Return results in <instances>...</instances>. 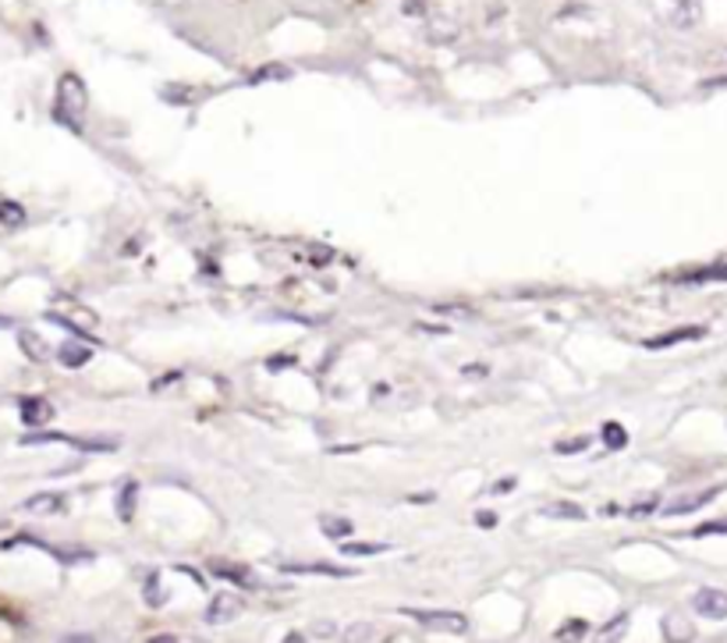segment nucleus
<instances>
[{
    "instance_id": "f257e3e1",
    "label": "nucleus",
    "mask_w": 727,
    "mask_h": 643,
    "mask_svg": "<svg viewBox=\"0 0 727 643\" xmlns=\"http://www.w3.org/2000/svg\"><path fill=\"white\" fill-rule=\"evenodd\" d=\"M86 103H89V97H86V86H82V79L79 75H60V82H57V103H54V117L60 125H71L75 132L82 128V114H86Z\"/></svg>"
},
{
    "instance_id": "f03ea898",
    "label": "nucleus",
    "mask_w": 727,
    "mask_h": 643,
    "mask_svg": "<svg viewBox=\"0 0 727 643\" xmlns=\"http://www.w3.org/2000/svg\"><path fill=\"white\" fill-rule=\"evenodd\" d=\"M405 616L416 619V622H422V625H427V630H433V633H454V636L468 633V619L462 616V611H419V608H405Z\"/></svg>"
},
{
    "instance_id": "7ed1b4c3",
    "label": "nucleus",
    "mask_w": 727,
    "mask_h": 643,
    "mask_svg": "<svg viewBox=\"0 0 727 643\" xmlns=\"http://www.w3.org/2000/svg\"><path fill=\"white\" fill-rule=\"evenodd\" d=\"M692 608L700 611L703 619L720 622V619H727V594H724V590H714V587H703V590H695Z\"/></svg>"
},
{
    "instance_id": "20e7f679",
    "label": "nucleus",
    "mask_w": 727,
    "mask_h": 643,
    "mask_svg": "<svg viewBox=\"0 0 727 643\" xmlns=\"http://www.w3.org/2000/svg\"><path fill=\"white\" fill-rule=\"evenodd\" d=\"M235 616H241V597H235V594H220V597H214V605L206 608V622H214V625L231 622Z\"/></svg>"
},
{
    "instance_id": "39448f33",
    "label": "nucleus",
    "mask_w": 727,
    "mask_h": 643,
    "mask_svg": "<svg viewBox=\"0 0 727 643\" xmlns=\"http://www.w3.org/2000/svg\"><path fill=\"white\" fill-rule=\"evenodd\" d=\"M54 416V406L47 398H22V420L25 427H43Z\"/></svg>"
},
{
    "instance_id": "423d86ee",
    "label": "nucleus",
    "mask_w": 727,
    "mask_h": 643,
    "mask_svg": "<svg viewBox=\"0 0 727 643\" xmlns=\"http://www.w3.org/2000/svg\"><path fill=\"white\" fill-rule=\"evenodd\" d=\"M57 359H60L65 366H71V370H79V366L89 363V359H93V349L82 346V341H65V346L57 349Z\"/></svg>"
},
{
    "instance_id": "0eeeda50",
    "label": "nucleus",
    "mask_w": 727,
    "mask_h": 643,
    "mask_svg": "<svg viewBox=\"0 0 727 643\" xmlns=\"http://www.w3.org/2000/svg\"><path fill=\"white\" fill-rule=\"evenodd\" d=\"M19 346L29 359H33V363H47L50 359V346L36 331H19Z\"/></svg>"
},
{
    "instance_id": "6e6552de",
    "label": "nucleus",
    "mask_w": 727,
    "mask_h": 643,
    "mask_svg": "<svg viewBox=\"0 0 727 643\" xmlns=\"http://www.w3.org/2000/svg\"><path fill=\"white\" fill-rule=\"evenodd\" d=\"M717 498V490H700V495H692V498H678V501H671L668 508H663V516H685V512H695L700 505H706V501H714Z\"/></svg>"
},
{
    "instance_id": "1a4fd4ad",
    "label": "nucleus",
    "mask_w": 727,
    "mask_h": 643,
    "mask_svg": "<svg viewBox=\"0 0 727 643\" xmlns=\"http://www.w3.org/2000/svg\"><path fill=\"white\" fill-rule=\"evenodd\" d=\"M663 636H668V643H689L695 636V630H692V622H685L671 611V616L663 619Z\"/></svg>"
},
{
    "instance_id": "9d476101",
    "label": "nucleus",
    "mask_w": 727,
    "mask_h": 643,
    "mask_svg": "<svg viewBox=\"0 0 727 643\" xmlns=\"http://www.w3.org/2000/svg\"><path fill=\"white\" fill-rule=\"evenodd\" d=\"M700 335H703L700 327H685V331H668V335H660V338H649L646 349H668V346H678V341H692V338H700Z\"/></svg>"
},
{
    "instance_id": "9b49d317",
    "label": "nucleus",
    "mask_w": 727,
    "mask_h": 643,
    "mask_svg": "<svg viewBox=\"0 0 727 643\" xmlns=\"http://www.w3.org/2000/svg\"><path fill=\"white\" fill-rule=\"evenodd\" d=\"M209 569H214L220 579H235V583H241V587H255V576L246 573V569H238V565H231V562H214Z\"/></svg>"
},
{
    "instance_id": "f8f14e48",
    "label": "nucleus",
    "mask_w": 727,
    "mask_h": 643,
    "mask_svg": "<svg viewBox=\"0 0 727 643\" xmlns=\"http://www.w3.org/2000/svg\"><path fill=\"white\" fill-rule=\"evenodd\" d=\"M284 573H323V576H352V569H338V565H323V562H313V565H281Z\"/></svg>"
},
{
    "instance_id": "ddd939ff",
    "label": "nucleus",
    "mask_w": 727,
    "mask_h": 643,
    "mask_svg": "<svg viewBox=\"0 0 727 643\" xmlns=\"http://www.w3.org/2000/svg\"><path fill=\"white\" fill-rule=\"evenodd\" d=\"M0 224H4V228H22V224H25V206L4 200V203H0Z\"/></svg>"
},
{
    "instance_id": "4468645a",
    "label": "nucleus",
    "mask_w": 727,
    "mask_h": 643,
    "mask_svg": "<svg viewBox=\"0 0 727 643\" xmlns=\"http://www.w3.org/2000/svg\"><path fill=\"white\" fill-rule=\"evenodd\" d=\"M25 508L29 512H60V508H65V498L60 495H36V498L25 501Z\"/></svg>"
},
{
    "instance_id": "2eb2a0df",
    "label": "nucleus",
    "mask_w": 727,
    "mask_h": 643,
    "mask_svg": "<svg viewBox=\"0 0 727 643\" xmlns=\"http://www.w3.org/2000/svg\"><path fill=\"white\" fill-rule=\"evenodd\" d=\"M543 516H550V519H586L582 508H579V505H571V501L547 505V508H543Z\"/></svg>"
},
{
    "instance_id": "dca6fc26",
    "label": "nucleus",
    "mask_w": 727,
    "mask_h": 643,
    "mask_svg": "<svg viewBox=\"0 0 727 643\" xmlns=\"http://www.w3.org/2000/svg\"><path fill=\"white\" fill-rule=\"evenodd\" d=\"M681 281H727V260L724 263H714V267H703V271H692Z\"/></svg>"
},
{
    "instance_id": "f3484780",
    "label": "nucleus",
    "mask_w": 727,
    "mask_h": 643,
    "mask_svg": "<svg viewBox=\"0 0 727 643\" xmlns=\"http://www.w3.org/2000/svg\"><path fill=\"white\" fill-rule=\"evenodd\" d=\"M625 630H628V616H617V619H611L607 630L597 636V643H617L621 636H625Z\"/></svg>"
},
{
    "instance_id": "a211bd4d",
    "label": "nucleus",
    "mask_w": 727,
    "mask_h": 643,
    "mask_svg": "<svg viewBox=\"0 0 727 643\" xmlns=\"http://www.w3.org/2000/svg\"><path fill=\"white\" fill-rule=\"evenodd\" d=\"M320 527H323L327 537H348V533H352V522H348V519H334V516H323Z\"/></svg>"
},
{
    "instance_id": "6ab92c4d",
    "label": "nucleus",
    "mask_w": 727,
    "mask_h": 643,
    "mask_svg": "<svg viewBox=\"0 0 727 643\" xmlns=\"http://www.w3.org/2000/svg\"><path fill=\"white\" fill-rule=\"evenodd\" d=\"M603 441H607L611 448H625L628 444V430L617 427V424H607V427H603Z\"/></svg>"
},
{
    "instance_id": "aec40b11",
    "label": "nucleus",
    "mask_w": 727,
    "mask_h": 643,
    "mask_svg": "<svg viewBox=\"0 0 727 643\" xmlns=\"http://www.w3.org/2000/svg\"><path fill=\"white\" fill-rule=\"evenodd\" d=\"M344 555H384L387 544H344Z\"/></svg>"
},
{
    "instance_id": "412c9836",
    "label": "nucleus",
    "mask_w": 727,
    "mask_h": 643,
    "mask_svg": "<svg viewBox=\"0 0 727 643\" xmlns=\"http://www.w3.org/2000/svg\"><path fill=\"white\" fill-rule=\"evenodd\" d=\"M370 636H373V625L359 622V625H352V630L344 633V643H362V640H370Z\"/></svg>"
},
{
    "instance_id": "4be33fe9",
    "label": "nucleus",
    "mask_w": 727,
    "mask_h": 643,
    "mask_svg": "<svg viewBox=\"0 0 727 643\" xmlns=\"http://www.w3.org/2000/svg\"><path fill=\"white\" fill-rule=\"evenodd\" d=\"M135 490H139V487L128 484L125 495H121V519H132V498H135Z\"/></svg>"
},
{
    "instance_id": "5701e85b",
    "label": "nucleus",
    "mask_w": 727,
    "mask_h": 643,
    "mask_svg": "<svg viewBox=\"0 0 727 643\" xmlns=\"http://www.w3.org/2000/svg\"><path fill=\"white\" fill-rule=\"evenodd\" d=\"M706 533H727V519H720V522H703V527L695 530V537H706Z\"/></svg>"
},
{
    "instance_id": "b1692460",
    "label": "nucleus",
    "mask_w": 727,
    "mask_h": 643,
    "mask_svg": "<svg viewBox=\"0 0 727 643\" xmlns=\"http://www.w3.org/2000/svg\"><path fill=\"white\" fill-rule=\"evenodd\" d=\"M60 643H96L89 633H68V636H60Z\"/></svg>"
},
{
    "instance_id": "393cba45",
    "label": "nucleus",
    "mask_w": 727,
    "mask_h": 643,
    "mask_svg": "<svg viewBox=\"0 0 727 643\" xmlns=\"http://www.w3.org/2000/svg\"><path fill=\"white\" fill-rule=\"evenodd\" d=\"M582 630H586V625H582V622H575V625H568V630H560L557 636H560V640H565V636L575 640V636H582Z\"/></svg>"
},
{
    "instance_id": "a878e982",
    "label": "nucleus",
    "mask_w": 727,
    "mask_h": 643,
    "mask_svg": "<svg viewBox=\"0 0 727 643\" xmlns=\"http://www.w3.org/2000/svg\"><path fill=\"white\" fill-rule=\"evenodd\" d=\"M511 487H514V481H501V484H497V487H493V495H508V490H511Z\"/></svg>"
},
{
    "instance_id": "bb28decb",
    "label": "nucleus",
    "mask_w": 727,
    "mask_h": 643,
    "mask_svg": "<svg viewBox=\"0 0 727 643\" xmlns=\"http://www.w3.org/2000/svg\"><path fill=\"white\" fill-rule=\"evenodd\" d=\"M146 643H178L174 636H168V633H160V636H154V640H146Z\"/></svg>"
},
{
    "instance_id": "cd10ccee",
    "label": "nucleus",
    "mask_w": 727,
    "mask_h": 643,
    "mask_svg": "<svg viewBox=\"0 0 727 643\" xmlns=\"http://www.w3.org/2000/svg\"><path fill=\"white\" fill-rule=\"evenodd\" d=\"M476 519L482 522V527H493V519H497V516H490V512H482V516H476Z\"/></svg>"
},
{
    "instance_id": "c85d7f7f",
    "label": "nucleus",
    "mask_w": 727,
    "mask_h": 643,
    "mask_svg": "<svg viewBox=\"0 0 727 643\" xmlns=\"http://www.w3.org/2000/svg\"><path fill=\"white\" fill-rule=\"evenodd\" d=\"M284 643H302V636H287Z\"/></svg>"
}]
</instances>
